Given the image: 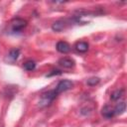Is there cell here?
Returning <instances> with one entry per match:
<instances>
[{
	"mask_svg": "<svg viewBox=\"0 0 127 127\" xmlns=\"http://www.w3.org/2000/svg\"><path fill=\"white\" fill-rule=\"evenodd\" d=\"M57 96H58V93L56 92L55 89H52V90L44 92L40 97V100L38 102V106L43 108V107H46V106L50 105Z\"/></svg>",
	"mask_w": 127,
	"mask_h": 127,
	"instance_id": "obj_1",
	"label": "cell"
},
{
	"mask_svg": "<svg viewBox=\"0 0 127 127\" xmlns=\"http://www.w3.org/2000/svg\"><path fill=\"white\" fill-rule=\"evenodd\" d=\"M26 26H27V21L24 19H21V18H15L10 23L11 31L14 33H18L20 31H22Z\"/></svg>",
	"mask_w": 127,
	"mask_h": 127,
	"instance_id": "obj_2",
	"label": "cell"
},
{
	"mask_svg": "<svg viewBox=\"0 0 127 127\" xmlns=\"http://www.w3.org/2000/svg\"><path fill=\"white\" fill-rule=\"evenodd\" d=\"M72 86H73V83H72L70 80H68V79H63V80H61V81L57 84L55 90H56V92H57L58 95H59L60 93L64 92V91H66V90L72 88Z\"/></svg>",
	"mask_w": 127,
	"mask_h": 127,
	"instance_id": "obj_3",
	"label": "cell"
},
{
	"mask_svg": "<svg viewBox=\"0 0 127 127\" xmlns=\"http://www.w3.org/2000/svg\"><path fill=\"white\" fill-rule=\"evenodd\" d=\"M57 51L62 53V54H67L69 51H70V46L68 43L64 42V41H60L57 43Z\"/></svg>",
	"mask_w": 127,
	"mask_h": 127,
	"instance_id": "obj_4",
	"label": "cell"
},
{
	"mask_svg": "<svg viewBox=\"0 0 127 127\" xmlns=\"http://www.w3.org/2000/svg\"><path fill=\"white\" fill-rule=\"evenodd\" d=\"M101 114H102L103 117H105V118H107V119H110V118H112V117L115 115L114 109H113V107H111L110 105H105V106H103L102 109H101Z\"/></svg>",
	"mask_w": 127,
	"mask_h": 127,
	"instance_id": "obj_5",
	"label": "cell"
},
{
	"mask_svg": "<svg viewBox=\"0 0 127 127\" xmlns=\"http://www.w3.org/2000/svg\"><path fill=\"white\" fill-rule=\"evenodd\" d=\"M58 64L64 68H70L74 65V61L70 58H62Z\"/></svg>",
	"mask_w": 127,
	"mask_h": 127,
	"instance_id": "obj_6",
	"label": "cell"
},
{
	"mask_svg": "<svg viewBox=\"0 0 127 127\" xmlns=\"http://www.w3.org/2000/svg\"><path fill=\"white\" fill-rule=\"evenodd\" d=\"M65 28V21L64 20H58L52 25V29L55 32H61Z\"/></svg>",
	"mask_w": 127,
	"mask_h": 127,
	"instance_id": "obj_7",
	"label": "cell"
},
{
	"mask_svg": "<svg viewBox=\"0 0 127 127\" xmlns=\"http://www.w3.org/2000/svg\"><path fill=\"white\" fill-rule=\"evenodd\" d=\"M20 56V50L19 49H13L9 52L8 54V57H7V60L11 63H14L15 61H17V59L19 58Z\"/></svg>",
	"mask_w": 127,
	"mask_h": 127,
	"instance_id": "obj_8",
	"label": "cell"
},
{
	"mask_svg": "<svg viewBox=\"0 0 127 127\" xmlns=\"http://www.w3.org/2000/svg\"><path fill=\"white\" fill-rule=\"evenodd\" d=\"M114 109V113L115 115H120V114H123L126 110V104L124 101H121L119 103L116 104V106L113 108Z\"/></svg>",
	"mask_w": 127,
	"mask_h": 127,
	"instance_id": "obj_9",
	"label": "cell"
},
{
	"mask_svg": "<svg viewBox=\"0 0 127 127\" xmlns=\"http://www.w3.org/2000/svg\"><path fill=\"white\" fill-rule=\"evenodd\" d=\"M75 50L77 51V52H79V53H85V52H87V50H88V44L86 43V42H83V41H81V42H77L76 44H75Z\"/></svg>",
	"mask_w": 127,
	"mask_h": 127,
	"instance_id": "obj_10",
	"label": "cell"
},
{
	"mask_svg": "<svg viewBox=\"0 0 127 127\" xmlns=\"http://www.w3.org/2000/svg\"><path fill=\"white\" fill-rule=\"evenodd\" d=\"M23 66H24V68H25L26 70L32 71V70H34L35 67H36V63H35L34 61H32V60H29V61H27V62L24 63Z\"/></svg>",
	"mask_w": 127,
	"mask_h": 127,
	"instance_id": "obj_11",
	"label": "cell"
},
{
	"mask_svg": "<svg viewBox=\"0 0 127 127\" xmlns=\"http://www.w3.org/2000/svg\"><path fill=\"white\" fill-rule=\"evenodd\" d=\"M122 95H123V89H116L111 93L110 98H111V100L115 101V100H118L119 98H121Z\"/></svg>",
	"mask_w": 127,
	"mask_h": 127,
	"instance_id": "obj_12",
	"label": "cell"
},
{
	"mask_svg": "<svg viewBox=\"0 0 127 127\" xmlns=\"http://www.w3.org/2000/svg\"><path fill=\"white\" fill-rule=\"evenodd\" d=\"M99 81H100V78H99V77L93 76V77L88 78V79L86 80V83H87V85H89V86H95L96 84L99 83Z\"/></svg>",
	"mask_w": 127,
	"mask_h": 127,
	"instance_id": "obj_13",
	"label": "cell"
},
{
	"mask_svg": "<svg viewBox=\"0 0 127 127\" xmlns=\"http://www.w3.org/2000/svg\"><path fill=\"white\" fill-rule=\"evenodd\" d=\"M62 71L59 70V69H56V70H52V72H50L49 74H47V76H51V75H57V74H61Z\"/></svg>",
	"mask_w": 127,
	"mask_h": 127,
	"instance_id": "obj_14",
	"label": "cell"
},
{
	"mask_svg": "<svg viewBox=\"0 0 127 127\" xmlns=\"http://www.w3.org/2000/svg\"><path fill=\"white\" fill-rule=\"evenodd\" d=\"M0 127H1V126H0Z\"/></svg>",
	"mask_w": 127,
	"mask_h": 127,
	"instance_id": "obj_15",
	"label": "cell"
}]
</instances>
